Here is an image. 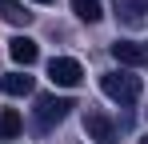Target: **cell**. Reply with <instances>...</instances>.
Segmentation results:
<instances>
[{
	"instance_id": "cell-1",
	"label": "cell",
	"mask_w": 148,
	"mask_h": 144,
	"mask_svg": "<svg viewBox=\"0 0 148 144\" xmlns=\"http://www.w3.org/2000/svg\"><path fill=\"white\" fill-rule=\"evenodd\" d=\"M100 88H104V96L108 100H116L120 108H128V104H136L140 100V92H144V84H140V76L132 68H112L100 76Z\"/></svg>"
},
{
	"instance_id": "cell-2",
	"label": "cell",
	"mask_w": 148,
	"mask_h": 144,
	"mask_svg": "<svg viewBox=\"0 0 148 144\" xmlns=\"http://www.w3.org/2000/svg\"><path fill=\"white\" fill-rule=\"evenodd\" d=\"M76 108V100L72 96H52V92H44V96H36V108H32V116H36V128L40 132H52L60 120L68 116Z\"/></svg>"
},
{
	"instance_id": "cell-3",
	"label": "cell",
	"mask_w": 148,
	"mask_h": 144,
	"mask_svg": "<svg viewBox=\"0 0 148 144\" xmlns=\"http://www.w3.org/2000/svg\"><path fill=\"white\" fill-rule=\"evenodd\" d=\"M84 132H88V140H96V144H120L116 120L108 116V112H100V108H88L84 112Z\"/></svg>"
},
{
	"instance_id": "cell-4",
	"label": "cell",
	"mask_w": 148,
	"mask_h": 144,
	"mask_svg": "<svg viewBox=\"0 0 148 144\" xmlns=\"http://www.w3.org/2000/svg\"><path fill=\"white\" fill-rule=\"evenodd\" d=\"M48 76H52V84H60V88H76L84 80V68L72 56H52L48 60Z\"/></svg>"
},
{
	"instance_id": "cell-5",
	"label": "cell",
	"mask_w": 148,
	"mask_h": 144,
	"mask_svg": "<svg viewBox=\"0 0 148 144\" xmlns=\"http://www.w3.org/2000/svg\"><path fill=\"white\" fill-rule=\"evenodd\" d=\"M108 52L120 60V68H148V44L140 40H116Z\"/></svg>"
},
{
	"instance_id": "cell-6",
	"label": "cell",
	"mask_w": 148,
	"mask_h": 144,
	"mask_svg": "<svg viewBox=\"0 0 148 144\" xmlns=\"http://www.w3.org/2000/svg\"><path fill=\"white\" fill-rule=\"evenodd\" d=\"M8 56H12V60H16V64H36V60H40V48H36V40H32V36H12V40H8Z\"/></svg>"
},
{
	"instance_id": "cell-7",
	"label": "cell",
	"mask_w": 148,
	"mask_h": 144,
	"mask_svg": "<svg viewBox=\"0 0 148 144\" xmlns=\"http://www.w3.org/2000/svg\"><path fill=\"white\" fill-rule=\"evenodd\" d=\"M0 88H4L8 96H28L36 84H32V76H28V72L16 68V72H4V76H0Z\"/></svg>"
},
{
	"instance_id": "cell-8",
	"label": "cell",
	"mask_w": 148,
	"mask_h": 144,
	"mask_svg": "<svg viewBox=\"0 0 148 144\" xmlns=\"http://www.w3.org/2000/svg\"><path fill=\"white\" fill-rule=\"evenodd\" d=\"M0 16L8 24H16V28H24V24H32V12H28L20 0H0Z\"/></svg>"
},
{
	"instance_id": "cell-9",
	"label": "cell",
	"mask_w": 148,
	"mask_h": 144,
	"mask_svg": "<svg viewBox=\"0 0 148 144\" xmlns=\"http://www.w3.org/2000/svg\"><path fill=\"white\" fill-rule=\"evenodd\" d=\"M20 128H24V120L16 108H0V140H16Z\"/></svg>"
},
{
	"instance_id": "cell-10",
	"label": "cell",
	"mask_w": 148,
	"mask_h": 144,
	"mask_svg": "<svg viewBox=\"0 0 148 144\" xmlns=\"http://www.w3.org/2000/svg\"><path fill=\"white\" fill-rule=\"evenodd\" d=\"M112 8H116V16H124V20H140L148 12V0H112Z\"/></svg>"
},
{
	"instance_id": "cell-11",
	"label": "cell",
	"mask_w": 148,
	"mask_h": 144,
	"mask_svg": "<svg viewBox=\"0 0 148 144\" xmlns=\"http://www.w3.org/2000/svg\"><path fill=\"white\" fill-rule=\"evenodd\" d=\"M72 12L80 16V20H88V24H96L100 16H104V8H100V0H72Z\"/></svg>"
},
{
	"instance_id": "cell-12",
	"label": "cell",
	"mask_w": 148,
	"mask_h": 144,
	"mask_svg": "<svg viewBox=\"0 0 148 144\" xmlns=\"http://www.w3.org/2000/svg\"><path fill=\"white\" fill-rule=\"evenodd\" d=\"M36 4H52V0H36Z\"/></svg>"
},
{
	"instance_id": "cell-13",
	"label": "cell",
	"mask_w": 148,
	"mask_h": 144,
	"mask_svg": "<svg viewBox=\"0 0 148 144\" xmlns=\"http://www.w3.org/2000/svg\"><path fill=\"white\" fill-rule=\"evenodd\" d=\"M140 144H148V136H144V140H140Z\"/></svg>"
}]
</instances>
